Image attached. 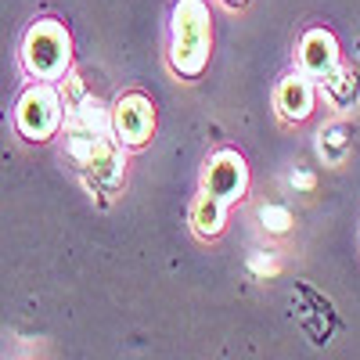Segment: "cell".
<instances>
[{
  "label": "cell",
  "instance_id": "cell-3",
  "mask_svg": "<svg viewBox=\"0 0 360 360\" xmlns=\"http://www.w3.org/2000/svg\"><path fill=\"white\" fill-rule=\"evenodd\" d=\"M69 137V159L79 166V173L86 176L90 188H112L123 176V155L119 144L108 137H94V134H65Z\"/></svg>",
  "mask_w": 360,
  "mask_h": 360
},
{
  "label": "cell",
  "instance_id": "cell-12",
  "mask_svg": "<svg viewBox=\"0 0 360 360\" xmlns=\"http://www.w3.org/2000/svg\"><path fill=\"white\" fill-rule=\"evenodd\" d=\"M259 217H263V224H266L270 231H278V234L292 227V213H288L285 205H263V209H259Z\"/></svg>",
  "mask_w": 360,
  "mask_h": 360
},
{
  "label": "cell",
  "instance_id": "cell-10",
  "mask_svg": "<svg viewBox=\"0 0 360 360\" xmlns=\"http://www.w3.org/2000/svg\"><path fill=\"white\" fill-rule=\"evenodd\" d=\"M224 202L217 198V195H209V191H202L198 195V202H195V227H198V234H220V227H224Z\"/></svg>",
  "mask_w": 360,
  "mask_h": 360
},
{
  "label": "cell",
  "instance_id": "cell-6",
  "mask_svg": "<svg viewBox=\"0 0 360 360\" xmlns=\"http://www.w3.org/2000/svg\"><path fill=\"white\" fill-rule=\"evenodd\" d=\"M245 184H249V166L238 152L220 148V152L209 155V162H205V191L209 195H217L227 205L245 195Z\"/></svg>",
  "mask_w": 360,
  "mask_h": 360
},
{
  "label": "cell",
  "instance_id": "cell-13",
  "mask_svg": "<svg viewBox=\"0 0 360 360\" xmlns=\"http://www.w3.org/2000/svg\"><path fill=\"white\" fill-rule=\"evenodd\" d=\"M342 148H346V127H328V130L321 134V152H328L332 159H339Z\"/></svg>",
  "mask_w": 360,
  "mask_h": 360
},
{
  "label": "cell",
  "instance_id": "cell-15",
  "mask_svg": "<svg viewBox=\"0 0 360 360\" xmlns=\"http://www.w3.org/2000/svg\"><path fill=\"white\" fill-rule=\"evenodd\" d=\"M227 4H245V0H227Z\"/></svg>",
  "mask_w": 360,
  "mask_h": 360
},
{
  "label": "cell",
  "instance_id": "cell-7",
  "mask_svg": "<svg viewBox=\"0 0 360 360\" xmlns=\"http://www.w3.org/2000/svg\"><path fill=\"white\" fill-rule=\"evenodd\" d=\"M299 62H303V72L314 76V79H324L339 65V44L332 33L324 29H310L303 37V47H299Z\"/></svg>",
  "mask_w": 360,
  "mask_h": 360
},
{
  "label": "cell",
  "instance_id": "cell-2",
  "mask_svg": "<svg viewBox=\"0 0 360 360\" xmlns=\"http://www.w3.org/2000/svg\"><path fill=\"white\" fill-rule=\"evenodd\" d=\"M22 62H25L29 76H37V79H58V76H65V69H69V62H72L69 33H65L58 22H51V18L37 22V25L25 33Z\"/></svg>",
  "mask_w": 360,
  "mask_h": 360
},
{
  "label": "cell",
  "instance_id": "cell-4",
  "mask_svg": "<svg viewBox=\"0 0 360 360\" xmlns=\"http://www.w3.org/2000/svg\"><path fill=\"white\" fill-rule=\"evenodd\" d=\"M62 94L54 86L40 83V86H29L22 101H18V112H15V123H18V134L29 137V141H47L58 127H62Z\"/></svg>",
  "mask_w": 360,
  "mask_h": 360
},
{
  "label": "cell",
  "instance_id": "cell-14",
  "mask_svg": "<svg viewBox=\"0 0 360 360\" xmlns=\"http://www.w3.org/2000/svg\"><path fill=\"white\" fill-rule=\"evenodd\" d=\"M83 98H86L83 79H79V76H69V79H65V86H62V108H65V112H72Z\"/></svg>",
  "mask_w": 360,
  "mask_h": 360
},
{
  "label": "cell",
  "instance_id": "cell-1",
  "mask_svg": "<svg viewBox=\"0 0 360 360\" xmlns=\"http://www.w3.org/2000/svg\"><path fill=\"white\" fill-rule=\"evenodd\" d=\"M169 62L180 76L195 79L209 62V8L202 0H176L169 22Z\"/></svg>",
  "mask_w": 360,
  "mask_h": 360
},
{
  "label": "cell",
  "instance_id": "cell-8",
  "mask_svg": "<svg viewBox=\"0 0 360 360\" xmlns=\"http://www.w3.org/2000/svg\"><path fill=\"white\" fill-rule=\"evenodd\" d=\"M278 108H281L285 119H292V123H303L314 112V83H310L307 72L285 76V83L278 86Z\"/></svg>",
  "mask_w": 360,
  "mask_h": 360
},
{
  "label": "cell",
  "instance_id": "cell-5",
  "mask_svg": "<svg viewBox=\"0 0 360 360\" xmlns=\"http://www.w3.org/2000/svg\"><path fill=\"white\" fill-rule=\"evenodd\" d=\"M152 127H155V108L144 94H123L112 108V134L119 144L127 148H137L152 137Z\"/></svg>",
  "mask_w": 360,
  "mask_h": 360
},
{
  "label": "cell",
  "instance_id": "cell-9",
  "mask_svg": "<svg viewBox=\"0 0 360 360\" xmlns=\"http://www.w3.org/2000/svg\"><path fill=\"white\" fill-rule=\"evenodd\" d=\"M65 134L112 137V108H105L98 98H83L72 112H65Z\"/></svg>",
  "mask_w": 360,
  "mask_h": 360
},
{
  "label": "cell",
  "instance_id": "cell-11",
  "mask_svg": "<svg viewBox=\"0 0 360 360\" xmlns=\"http://www.w3.org/2000/svg\"><path fill=\"white\" fill-rule=\"evenodd\" d=\"M324 86H328V98H332L339 108H346V105H353V98H356V76L349 72V69H332L324 76Z\"/></svg>",
  "mask_w": 360,
  "mask_h": 360
}]
</instances>
